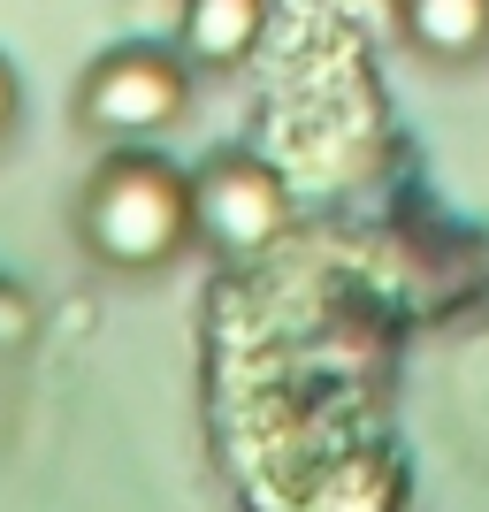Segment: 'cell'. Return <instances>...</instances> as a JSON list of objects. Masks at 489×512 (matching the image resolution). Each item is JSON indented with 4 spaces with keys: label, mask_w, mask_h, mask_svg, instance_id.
Instances as JSON below:
<instances>
[{
    "label": "cell",
    "mask_w": 489,
    "mask_h": 512,
    "mask_svg": "<svg viewBox=\"0 0 489 512\" xmlns=\"http://www.w3.org/2000/svg\"><path fill=\"white\" fill-rule=\"evenodd\" d=\"M77 237H85L92 260L123 268V276H153V268H169V260L199 237L192 176L176 169V161H161L146 138H123V153H107L100 169L85 176Z\"/></svg>",
    "instance_id": "6da1fadb"
},
{
    "label": "cell",
    "mask_w": 489,
    "mask_h": 512,
    "mask_svg": "<svg viewBox=\"0 0 489 512\" xmlns=\"http://www.w3.org/2000/svg\"><path fill=\"white\" fill-rule=\"evenodd\" d=\"M192 107V62L184 46H115L92 62V77L77 85V123L100 130V138H161V130L184 123Z\"/></svg>",
    "instance_id": "7a4b0ae2"
},
{
    "label": "cell",
    "mask_w": 489,
    "mask_h": 512,
    "mask_svg": "<svg viewBox=\"0 0 489 512\" xmlns=\"http://www.w3.org/2000/svg\"><path fill=\"white\" fill-rule=\"evenodd\" d=\"M192 214H199V237L222 245V253H260L291 230V192L283 176L253 153H214L207 169L192 176Z\"/></svg>",
    "instance_id": "3957f363"
},
{
    "label": "cell",
    "mask_w": 489,
    "mask_h": 512,
    "mask_svg": "<svg viewBox=\"0 0 489 512\" xmlns=\"http://www.w3.org/2000/svg\"><path fill=\"white\" fill-rule=\"evenodd\" d=\"M260 31H268V0H184L176 8V46L192 69H245Z\"/></svg>",
    "instance_id": "277c9868"
},
{
    "label": "cell",
    "mask_w": 489,
    "mask_h": 512,
    "mask_svg": "<svg viewBox=\"0 0 489 512\" xmlns=\"http://www.w3.org/2000/svg\"><path fill=\"white\" fill-rule=\"evenodd\" d=\"M398 23L436 69H467L489 54V0H405Z\"/></svg>",
    "instance_id": "5b68a950"
},
{
    "label": "cell",
    "mask_w": 489,
    "mask_h": 512,
    "mask_svg": "<svg viewBox=\"0 0 489 512\" xmlns=\"http://www.w3.org/2000/svg\"><path fill=\"white\" fill-rule=\"evenodd\" d=\"M31 329H39L31 299H23L16 283H0V352H16V344H31Z\"/></svg>",
    "instance_id": "8992f818"
},
{
    "label": "cell",
    "mask_w": 489,
    "mask_h": 512,
    "mask_svg": "<svg viewBox=\"0 0 489 512\" xmlns=\"http://www.w3.org/2000/svg\"><path fill=\"white\" fill-rule=\"evenodd\" d=\"M16 100H23V92H16V69L0 62V138H8V130H16Z\"/></svg>",
    "instance_id": "52a82bcc"
}]
</instances>
